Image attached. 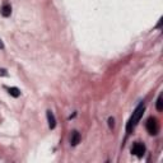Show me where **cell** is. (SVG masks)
Instances as JSON below:
<instances>
[{
	"label": "cell",
	"mask_w": 163,
	"mask_h": 163,
	"mask_svg": "<svg viewBox=\"0 0 163 163\" xmlns=\"http://www.w3.org/2000/svg\"><path fill=\"white\" fill-rule=\"evenodd\" d=\"M144 110H145V104L143 103V102L139 104L137 108H135V111L133 112V115H131L129 122H127V125H126V133L127 134H129L130 131L133 130L135 126H137V124L140 121L142 116H143V114H144Z\"/></svg>",
	"instance_id": "6da1fadb"
},
{
	"label": "cell",
	"mask_w": 163,
	"mask_h": 163,
	"mask_svg": "<svg viewBox=\"0 0 163 163\" xmlns=\"http://www.w3.org/2000/svg\"><path fill=\"white\" fill-rule=\"evenodd\" d=\"M145 127H147V131H148L150 135H157L158 131H159V124H158V120L154 119V117H149L148 120H147Z\"/></svg>",
	"instance_id": "7a4b0ae2"
},
{
	"label": "cell",
	"mask_w": 163,
	"mask_h": 163,
	"mask_svg": "<svg viewBox=\"0 0 163 163\" xmlns=\"http://www.w3.org/2000/svg\"><path fill=\"white\" fill-rule=\"evenodd\" d=\"M131 153H133L134 156H137L138 158H142L145 153V145L142 144V143H135V144L131 147Z\"/></svg>",
	"instance_id": "3957f363"
},
{
	"label": "cell",
	"mask_w": 163,
	"mask_h": 163,
	"mask_svg": "<svg viewBox=\"0 0 163 163\" xmlns=\"http://www.w3.org/2000/svg\"><path fill=\"white\" fill-rule=\"evenodd\" d=\"M46 116H47L49 127H50V129H55V126H56V119H55V116H54L52 111L49 110L47 112H46Z\"/></svg>",
	"instance_id": "277c9868"
},
{
	"label": "cell",
	"mask_w": 163,
	"mask_h": 163,
	"mask_svg": "<svg viewBox=\"0 0 163 163\" xmlns=\"http://www.w3.org/2000/svg\"><path fill=\"white\" fill-rule=\"evenodd\" d=\"M0 13H1L3 17H10V14H11V6L9 5V4H4V5L1 6V9H0Z\"/></svg>",
	"instance_id": "5b68a950"
},
{
	"label": "cell",
	"mask_w": 163,
	"mask_h": 163,
	"mask_svg": "<svg viewBox=\"0 0 163 163\" xmlns=\"http://www.w3.org/2000/svg\"><path fill=\"white\" fill-rule=\"evenodd\" d=\"M79 142H80V134L78 133V131H73L71 138H70V144L73 147H75V145H78Z\"/></svg>",
	"instance_id": "8992f818"
},
{
	"label": "cell",
	"mask_w": 163,
	"mask_h": 163,
	"mask_svg": "<svg viewBox=\"0 0 163 163\" xmlns=\"http://www.w3.org/2000/svg\"><path fill=\"white\" fill-rule=\"evenodd\" d=\"M8 92H9V94L11 97H14V98H17V97L21 96V91L17 88V87H10V88H8Z\"/></svg>",
	"instance_id": "52a82bcc"
},
{
	"label": "cell",
	"mask_w": 163,
	"mask_h": 163,
	"mask_svg": "<svg viewBox=\"0 0 163 163\" xmlns=\"http://www.w3.org/2000/svg\"><path fill=\"white\" fill-rule=\"evenodd\" d=\"M156 107H157V111H159V112L163 110V99H162V96L158 97L157 103H156Z\"/></svg>",
	"instance_id": "ba28073f"
},
{
	"label": "cell",
	"mask_w": 163,
	"mask_h": 163,
	"mask_svg": "<svg viewBox=\"0 0 163 163\" xmlns=\"http://www.w3.org/2000/svg\"><path fill=\"white\" fill-rule=\"evenodd\" d=\"M108 126H110L111 129H112V127L115 126V120L112 119V117H110V119H108Z\"/></svg>",
	"instance_id": "9c48e42d"
},
{
	"label": "cell",
	"mask_w": 163,
	"mask_h": 163,
	"mask_svg": "<svg viewBox=\"0 0 163 163\" xmlns=\"http://www.w3.org/2000/svg\"><path fill=\"white\" fill-rule=\"evenodd\" d=\"M0 75H1V76H8V73H6L5 69H0Z\"/></svg>",
	"instance_id": "30bf717a"
},
{
	"label": "cell",
	"mask_w": 163,
	"mask_h": 163,
	"mask_svg": "<svg viewBox=\"0 0 163 163\" xmlns=\"http://www.w3.org/2000/svg\"><path fill=\"white\" fill-rule=\"evenodd\" d=\"M4 49H5V46H4L3 41H1V38H0V50H4Z\"/></svg>",
	"instance_id": "8fae6325"
}]
</instances>
